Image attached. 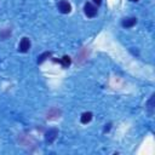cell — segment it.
<instances>
[{"label": "cell", "instance_id": "cell-11", "mask_svg": "<svg viewBox=\"0 0 155 155\" xmlns=\"http://www.w3.org/2000/svg\"><path fill=\"white\" fill-rule=\"evenodd\" d=\"M110 126H112L110 124H108V125H106V128H104V131H106V132H107V131H109V130H110Z\"/></svg>", "mask_w": 155, "mask_h": 155}, {"label": "cell", "instance_id": "cell-1", "mask_svg": "<svg viewBox=\"0 0 155 155\" xmlns=\"http://www.w3.org/2000/svg\"><path fill=\"white\" fill-rule=\"evenodd\" d=\"M84 12H85V15L87 17L92 18V17H95L97 15V6H95L91 3H86L85 6H84Z\"/></svg>", "mask_w": 155, "mask_h": 155}, {"label": "cell", "instance_id": "cell-10", "mask_svg": "<svg viewBox=\"0 0 155 155\" xmlns=\"http://www.w3.org/2000/svg\"><path fill=\"white\" fill-rule=\"evenodd\" d=\"M92 2H93V3H95L97 6H100V5L102 4V0H92Z\"/></svg>", "mask_w": 155, "mask_h": 155}, {"label": "cell", "instance_id": "cell-9", "mask_svg": "<svg viewBox=\"0 0 155 155\" xmlns=\"http://www.w3.org/2000/svg\"><path fill=\"white\" fill-rule=\"evenodd\" d=\"M10 34H11V30H10V29H8L5 33H0V36H2L3 39H6V38H8V35H10Z\"/></svg>", "mask_w": 155, "mask_h": 155}, {"label": "cell", "instance_id": "cell-6", "mask_svg": "<svg viewBox=\"0 0 155 155\" xmlns=\"http://www.w3.org/2000/svg\"><path fill=\"white\" fill-rule=\"evenodd\" d=\"M91 120H92V113H90V112L84 113V114L81 115V118H80V121H81L83 124H89Z\"/></svg>", "mask_w": 155, "mask_h": 155}, {"label": "cell", "instance_id": "cell-7", "mask_svg": "<svg viewBox=\"0 0 155 155\" xmlns=\"http://www.w3.org/2000/svg\"><path fill=\"white\" fill-rule=\"evenodd\" d=\"M59 63H61L64 68H68V67L70 65V63H71V59H70V57H69V56H63V57L61 58Z\"/></svg>", "mask_w": 155, "mask_h": 155}, {"label": "cell", "instance_id": "cell-4", "mask_svg": "<svg viewBox=\"0 0 155 155\" xmlns=\"http://www.w3.org/2000/svg\"><path fill=\"white\" fill-rule=\"evenodd\" d=\"M30 49V40L28 38H23L20 43V46H18V50L21 52H28Z\"/></svg>", "mask_w": 155, "mask_h": 155}, {"label": "cell", "instance_id": "cell-3", "mask_svg": "<svg viewBox=\"0 0 155 155\" xmlns=\"http://www.w3.org/2000/svg\"><path fill=\"white\" fill-rule=\"evenodd\" d=\"M57 6H58V10L61 14H69L71 11V5L67 2V0H61Z\"/></svg>", "mask_w": 155, "mask_h": 155}, {"label": "cell", "instance_id": "cell-8", "mask_svg": "<svg viewBox=\"0 0 155 155\" xmlns=\"http://www.w3.org/2000/svg\"><path fill=\"white\" fill-rule=\"evenodd\" d=\"M51 56V52H45V53H43L41 56H39L38 57V63H43L47 57H50Z\"/></svg>", "mask_w": 155, "mask_h": 155}, {"label": "cell", "instance_id": "cell-2", "mask_svg": "<svg viewBox=\"0 0 155 155\" xmlns=\"http://www.w3.org/2000/svg\"><path fill=\"white\" fill-rule=\"evenodd\" d=\"M57 136H58V130H57V128H50V130L45 133V141H46L47 143H53V142L56 141Z\"/></svg>", "mask_w": 155, "mask_h": 155}, {"label": "cell", "instance_id": "cell-12", "mask_svg": "<svg viewBox=\"0 0 155 155\" xmlns=\"http://www.w3.org/2000/svg\"><path fill=\"white\" fill-rule=\"evenodd\" d=\"M132 2H138V0H132Z\"/></svg>", "mask_w": 155, "mask_h": 155}, {"label": "cell", "instance_id": "cell-5", "mask_svg": "<svg viewBox=\"0 0 155 155\" xmlns=\"http://www.w3.org/2000/svg\"><path fill=\"white\" fill-rule=\"evenodd\" d=\"M136 23H137V18H134V17H128V18H125V20L122 21V27H125V28H131V27H133Z\"/></svg>", "mask_w": 155, "mask_h": 155}]
</instances>
